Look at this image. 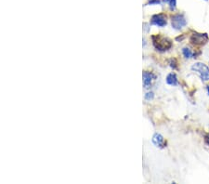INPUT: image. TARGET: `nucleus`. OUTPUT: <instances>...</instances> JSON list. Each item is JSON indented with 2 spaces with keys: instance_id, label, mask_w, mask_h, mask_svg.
Wrapping results in <instances>:
<instances>
[{
  "instance_id": "10",
  "label": "nucleus",
  "mask_w": 209,
  "mask_h": 184,
  "mask_svg": "<svg viewBox=\"0 0 209 184\" xmlns=\"http://www.w3.org/2000/svg\"><path fill=\"white\" fill-rule=\"evenodd\" d=\"M164 2L166 3H168L171 7V8H174L175 6H176V0H164Z\"/></svg>"
},
{
  "instance_id": "3",
  "label": "nucleus",
  "mask_w": 209,
  "mask_h": 184,
  "mask_svg": "<svg viewBox=\"0 0 209 184\" xmlns=\"http://www.w3.org/2000/svg\"><path fill=\"white\" fill-rule=\"evenodd\" d=\"M186 24V20L185 19L180 16V15H177L172 19V26L176 29H180L182 28L184 25Z\"/></svg>"
},
{
  "instance_id": "7",
  "label": "nucleus",
  "mask_w": 209,
  "mask_h": 184,
  "mask_svg": "<svg viewBox=\"0 0 209 184\" xmlns=\"http://www.w3.org/2000/svg\"><path fill=\"white\" fill-rule=\"evenodd\" d=\"M207 39V36L206 35V34H193V38H192V41L193 42V43H196V44H203V43H205V41Z\"/></svg>"
},
{
  "instance_id": "8",
  "label": "nucleus",
  "mask_w": 209,
  "mask_h": 184,
  "mask_svg": "<svg viewBox=\"0 0 209 184\" xmlns=\"http://www.w3.org/2000/svg\"><path fill=\"white\" fill-rule=\"evenodd\" d=\"M167 84L169 85H173V86H176L178 85V79H177V76L174 74H170L167 78Z\"/></svg>"
},
{
  "instance_id": "9",
  "label": "nucleus",
  "mask_w": 209,
  "mask_h": 184,
  "mask_svg": "<svg viewBox=\"0 0 209 184\" xmlns=\"http://www.w3.org/2000/svg\"><path fill=\"white\" fill-rule=\"evenodd\" d=\"M183 54L186 58H191L193 56V52L189 48H183Z\"/></svg>"
},
{
  "instance_id": "11",
  "label": "nucleus",
  "mask_w": 209,
  "mask_h": 184,
  "mask_svg": "<svg viewBox=\"0 0 209 184\" xmlns=\"http://www.w3.org/2000/svg\"><path fill=\"white\" fill-rule=\"evenodd\" d=\"M147 100H151V99H153V93H147V95H146V97H145Z\"/></svg>"
},
{
  "instance_id": "1",
  "label": "nucleus",
  "mask_w": 209,
  "mask_h": 184,
  "mask_svg": "<svg viewBox=\"0 0 209 184\" xmlns=\"http://www.w3.org/2000/svg\"><path fill=\"white\" fill-rule=\"evenodd\" d=\"M153 45L159 50H167L171 47V41L164 36L154 35L153 36Z\"/></svg>"
},
{
  "instance_id": "2",
  "label": "nucleus",
  "mask_w": 209,
  "mask_h": 184,
  "mask_svg": "<svg viewBox=\"0 0 209 184\" xmlns=\"http://www.w3.org/2000/svg\"><path fill=\"white\" fill-rule=\"evenodd\" d=\"M192 69L193 71H195L196 73H198L203 80H205V81L209 80V67H207L206 64L198 62V63H195L192 67Z\"/></svg>"
},
{
  "instance_id": "4",
  "label": "nucleus",
  "mask_w": 209,
  "mask_h": 184,
  "mask_svg": "<svg viewBox=\"0 0 209 184\" xmlns=\"http://www.w3.org/2000/svg\"><path fill=\"white\" fill-rule=\"evenodd\" d=\"M152 23L157 26H165L167 24V20L166 18L163 15H155L153 17L152 19Z\"/></svg>"
},
{
  "instance_id": "13",
  "label": "nucleus",
  "mask_w": 209,
  "mask_h": 184,
  "mask_svg": "<svg viewBox=\"0 0 209 184\" xmlns=\"http://www.w3.org/2000/svg\"><path fill=\"white\" fill-rule=\"evenodd\" d=\"M208 92H209V87H208Z\"/></svg>"
},
{
  "instance_id": "12",
  "label": "nucleus",
  "mask_w": 209,
  "mask_h": 184,
  "mask_svg": "<svg viewBox=\"0 0 209 184\" xmlns=\"http://www.w3.org/2000/svg\"><path fill=\"white\" fill-rule=\"evenodd\" d=\"M206 141H207V142L209 144V135H207V136L206 137Z\"/></svg>"
},
{
  "instance_id": "5",
  "label": "nucleus",
  "mask_w": 209,
  "mask_h": 184,
  "mask_svg": "<svg viewBox=\"0 0 209 184\" xmlns=\"http://www.w3.org/2000/svg\"><path fill=\"white\" fill-rule=\"evenodd\" d=\"M153 78H154V75L152 73H149V72L143 73V83H144L145 88H150Z\"/></svg>"
},
{
  "instance_id": "6",
  "label": "nucleus",
  "mask_w": 209,
  "mask_h": 184,
  "mask_svg": "<svg viewBox=\"0 0 209 184\" xmlns=\"http://www.w3.org/2000/svg\"><path fill=\"white\" fill-rule=\"evenodd\" d=\"M153 143L157 147H164L165 140L160 134H155L153 138Z\"/></svg>"
}]
</instances>
